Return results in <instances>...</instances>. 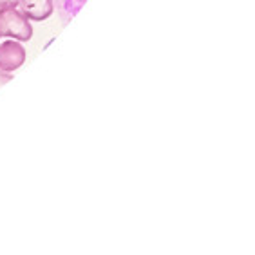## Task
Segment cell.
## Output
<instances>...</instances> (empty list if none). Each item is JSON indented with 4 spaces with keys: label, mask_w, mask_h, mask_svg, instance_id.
Returning <instances> with one entry per match:
<instances>
[{
    "label": "cell",
    "mask_w": 255,
    "mask_h": 255,
    "mask_svg": "<svg viewBox=\"0 0 255 255\" xmlns=\"http://www.w3.org/2000/svg\"><path fill=\"white\" fill-rule=\"evenodd\" d=\"M0 36H11L18 42H27L33 36L29 20L16 5H7L0 11Z\"/></svg>",
    "instance_id": "1"
},
{
    "label": "cell",
    "mask_w": 255,
    "mask_h": 255,
    "mask_svg": "<svg viewBox=\"0 0 255 255\" xmlns=\"http://www.w3.org/2000/svg\"><path fill=\"white\" fill-rule=\"evenodd\" d=\"M85 0H60V9H62V15L65 13V16H73L76 11L84 5Z\"/></svg>",
    "instance_id": "4"
},
{
    "label": "cell",
    "mask_w": 255,
    "mask_h": 255,
    "mask_svg": "<svg viewBox=\"0 0 255 255\" xmlns=\"http://www.w3.org/2000/svg\"><path fill=\"white\" fill-rule=\"evenodd\" d=\"M25 62V49L20 42L9 40L0 45V71L11 73Z\"/></svg>",
    "instance_id": "2"
},
{
    "label": "cell",
    "mask_w": 255,
    "mask_h": 255,
    "mask_svg": "<svg viewBox=\"0 0 255 255\" xmlns=\"http://www.w3.org/2000/svg\"><path fill=\"white\" fill-rule=\"evenodd\" d=\"M13 80V76H11L9 73H5V71H0V87L2 85H5L7 82H11Z\"/></svg>",
    "instance_id": "5"
},
{
    "label": "cell",
    "mask_w": 255,
    "mask_h": 255,
    "mask_svg": "<svg viewBox=\"0 0 255 255\" xmlns=\"http://www.w3.org/2000/svg\"><path fill=\"white\" fill-rule=\"evenodd\" d=\"M7 5H18V0H0V11Z\"/></svg>",
    "instance_id": "6"
},
{
    "label": "cell",
    "mask_w": 255,
    "mask_h": 255,
    "mask_svg": "<svg viewBox=\"0 0 255 255\" xmlns=\"http://www.w3.org/2000/svg\"><path fill=\"white\" fill-rule=\"evenodd\" d=\"M20 11L27 16V20L42 22L53 15V0H18Z\"/></svg>",
    "instance_id": "3"
}]
</instances>
